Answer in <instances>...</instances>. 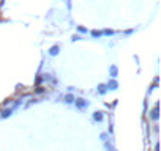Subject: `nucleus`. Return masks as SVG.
Returning a JSON list of instances; mask_svg holds the SVG:
<instances>
[{
	"mask_svg": "<svg viewBox=\"0 0 161 151\" xmlns=\"http://www.w3.org/2000/svg\"><path fill=\"white\" fill-rule=\"evenodd\" d=\"M63 99H65V102H66V104H73L76 98H74V95L68 93V95H65V96H63Z\"/></svg>",
	"mask_w": 161,
	"mask_h": 151,
	"instance_id": "nucleus-3",
	"label": "nucleus"
},
{
	"mask_svg": "<svg viewBox=\"0 0 161 151\" xmlns=\"http://www.w3.org/2000/svg\"><path fill=\"white\" fill-rule=\"evenodd\" d=\"M11 112H13V109H5V110L2 112V118H7V117H10V115H11Z\"/></svg>",
	"mask_w": 161,
	"mask_h": 151,
	"instance_id": "nucleus-10",
	"label": "nucleus"
},
{
	"mask_svg": "<svg viewBox=\"0 0 161 151\" xmlns=\"http://www.w3.org/2000/svg\"><path fill=\"white\" fill-rule=\"evenodd\" d=\"M117 74H119L117 66H111V77H112V79H115V77H117Z\"/></svg>",
	"mask_w": 161,
	"mask_h": 151,
	"instance_id": "nucleus-7",
	"label": "nucleus"
},
{
	"mask_svg": "<svg viewBox=\"0 0 161 151\" xmlns=\"http://www.w3.org/2000/svg\"><path fill=\"white\" fill-rule=\"evenodd\" d=\"M77 32H79V33H87V29H84V27H77Z\"/></svg>",
	"mask_w": 161,
	"mask_h": 151,
	"instance_id": "nucleus-12",
	"label": "nucleus"
},
{
	"mask_svg": "<svg viewBox=\"0 0 161 151\" xmlns=\"http://www.w3.org/2000/svg\"><path fill=\"white\" fill-rule=\"evenodd\" d=\"M101 33L106 35V36H111V35H114V30H109V29H108V30H104V32H101Z\"/></svg>",
	"mask_w": 161,
	"mask_h": 151,
	"instance_id": "nucleus-11",
	"label": "nucleus"
},
{
	"mask_svg": "<svg viewBox=\"0 0 161 151\" xmlns=\"http://www.w3.org/2000/svg\"><path fill=\"white\" fill-rule=\"evenodd\" d=\"M150 117H152L155 121L158 120V106H155V107L152 109V112H150Z\"/></svg>",
	"mask_w": 161,
	"mask_h": 151,
	"instance_id": "nucleus-5",
	"label": "nucleus"
},
{
	"mask_svg": "<svg viewBox=\"0 0 161 151\" xmlns=\"http://www.w3.org/2000/svg\"><path fill=\"white\" fill-rule=\"evenodd\" d=\"M97 91H98L100 95H106V93H108V87L101 84V85H98V88H97Z\"/></svg>",
	"mask_w": 161,
	"mask_h": 151,
	"instance_id": "nucleus-4",
	"label": "nucleus"
},
{
	"mask_svg": "<svg viewBox=\"0 0 161 151\" xmlns=\"http://www.w3.org/2000/svg\"><path fill=\"white\" fill-rule=\"evenodd\" d=\"M77 39H80V36H79V35H74V36H73V41H77Z\"/></svg>",
	"mask_w": 161,
	"mask_h": 151,
	"instance_id": "nucleus-13",
	"label": "nucleus"
},
{
	"mask_svg": "<svg viewBox=\"0 0 161 151\" xmlns=\"http://www.w3.org/2000/svg\"><path fill=\"white\" fill-rule=\"evenodd\" d=\"M49 54H51L52 57H55V55L58 54V46H52V47H51V50H49Z\"/></svg>",
	"mask_w": 161,
	"mask_h": 151,
	"instance_id": "nucleus-8",
	"label": "nucleus"
},
{
	"mask_svg": "<svg viewBox=\"0 0 161 151\" xmlns=\"http://www.w3.org/2000/svg\"><path fill=\"white\" fill-rule=\"evenodd\" d=\"M106 87H108V90H117V88H119V84H117L115 79H112V81H109V84H108Z\"/></svg>",
	"mask_w": 161,
	"mask_h": 151,
	"instance_id": "nucleus-2",
	"label": "nucleus"
},
{
	"mask_svg": "<svg viewBox=\"0 0 161 151\" xmlns=\"http://www.w3.org/2000/svg\"><path fill=\"white\" fill-rule=\"evenodd\" d=\"M74 104H76V107H77L79 110H86V109L89 107V102H87L84 98H77V99H74Z\"/></svg>",
	"mask_w": 161,
	"mask_h": 151,
	"instance_id": "nucleus-1",
	"label": "nucleus"
},
{
	"mask_svg": "<svg viewBox=\"0 0 161 151\" xmlns=\"http://www.w3.org/2000/svg\"><path fill=\"white\" fill-rule=\"evenodd\" d=\"M93 120L98 121V123L103 121V112H95V113H93Z\"/></svg>",
	"mask_w": 161,
	"mask_h": 151,
	"instance_id": "nucleus-6",
	"label": "nucleus"
},
{
	"mask_svg": "<svg viewBox=\"0 0 161 151\" xmlns=\"http://www.w3.org/2000/svg\"><path fill=\"white\" fill-rule=\"evenodd\" d=\"M100 137H101V140H108V138H106V137H108V135H106V134H101V135H100Z\"/></svg>",
	"mask_w": 161,
	"mask_h": 151,
	"instance_id": "nucleus-14",
	"label": "nucleus"
},
{
	"mask_svg": "<svg viewBox=\"0 0 161 151\" xmlns=\"http://www.w3.org/2000/svg\"><path fill=\"white\" fill-rule=\"evenodd\" d=\"M90 35H92L93 38H100V36H103V33H101L100 30H92V32H90Z\"/></svg>",
	"mask_w": 161,
	"mask_h": 151,
	"instance_id": "nucleus-9",
	"label": "nucleus"
}]
</instances>
